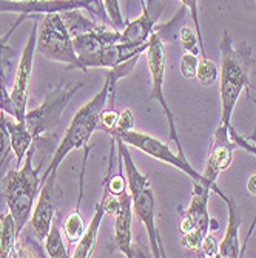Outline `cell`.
<instances>
[{
    "label": "cell",
    "instance_id": "cell-35",
    "mask_svg": "<svg viewBox=\"0 0 256 258\" xmlns=\"http://www.w3.org/2000/svg\"><path fill=\"white\" fill-rule=\"evenodd\" d=\"M27 17H28V16H27V14H22V17H20V20H19V22H17V23H16V25H14V27H13V28H11V30H10V31H8V33H7V34H5V37H0V45H7V40H8V37H10V36H11V33H13V31H14V28H16V27H17V25H19V23H20V22H22V20H25V19H27Z\"/></svg>",
    "mask_w": 256,
    "mask_h": 258
},
{
    "label": "cell",
    "instance_id": "cell-34",
    "mask_svg": "<svg viewBox=\"0 0 256 258\" xmlns=\"http://www.w3.org/2000/svg\"><path fill=\"white\" fill-rule=\"evenodd\" d=\"M247 192H248L250 195H254V197H256V173L251 175V176L248 178V181H247Z\"/></svg>",
    "mask_w": 256,
    "mask_h": 258
},
{
    "label": "cell",
    "instance_id": "cell-23",
    "mask_svg": "<svg viewBox=\"0 0 256 258\" xmlns=\"http://www.w3.org/2000/svg\"><path fill=\"white\" fill-rule=\"evenodd\" d=\"M219 75V70L216 67V63L207 57H202L198 63V70H196V79L201 85L204 87H210L216 82Z\"/></svg>",
    "mask_w": 256,
    "mask_h": 258
},
{
    "label": "cell",
    "instance_id": "cell-31",
    "mask_svg": "<svg viewBox=\"0 0 256 258\" xmlns=\"http://www.w3.org/2000/svg\"><path fill=\"white\" fill-rule=\"evenodd\" d=\"M130 130H134V116H133V111L130 108H124L119 113L118 124H116L114 130L110 135H113V133H124V132H130Z\"/></svg>",
    "mask_w": 256,
    "mask_h": 258
},
{
    "label": "cell",
    "instance_id": "cell-22",
    "mask_svg": "<svg viewBox=\"0 0 256 258\" xmlns=\"http://www.w3.org/2000/svg\"><path fill=\"white\" fill-rule=\"evenodd\" d=\"M45 250H46V256L51 258H66L68 250L63 244V238H62V229L59 227V224L54 221L50 232L46 233L45 237Z\"/></svg>",
    "mask_w": 256,
    "mask_h": 258
},
{
    "label": "cell",
    "instance_id": "cell-37",
    "mask_svg": "<svg viewBox=\"0 0 256 258\" xmlns=\"http://www.w3.org/2000/svg\"><path fill=\"white\" fill-rule=\"evenodd\" d=\"M13 2H20V0H13Z\"/></svg>",
    "mask_w": 256,
    "mask_h": 258
},
{
    "label": "cell",
    "instance_id": "cell-17",
    "mask_svg": "<svg viewBox=\"0 0 256 258\" xmlns=\"http://www.w3.org/2000/svg\"><path fill=\"white\" fill-rule=\"evenodd\" d=\"M154 17L148 13V7L144 2L142 14L136 17L131 22H127L125 27L121 31V43L127 45H145L150 39V36L154 33Z\"/></svg>",
    "mask_w": 256,
    "mask_h": 258
},
{
    "label": "cell",
    "instance_id": "cell-19",
    "mask_svg": "<svg viewBox=\"0 0 256 258\" xmlns=\"http://www.w3.org/2000/svg\"><path fill=\"white\" fill-rule=\"evenodd\" d=\"M105 209H104V204L102 201L96 206V212L91 218V223L88 224V227L85 229L83 235L80 237V240L76 243V247H74V252L71 256L74 258H88L93 255L95 252V247H96V243H98V233H99V227L102 224V220L105 217Z\"/></svg>",
    "mask_w": 256,
    "mask_h": 258
},
{
    "label": "cell",
    "instance_id": "cell-32",
    "mask_svg": "<svg viewBox=\"0 0 256 258\" xmlns=\"http://www.w3.org/2000/svg\"><path fill=\"white\" fill-rule=\"evenodd\" d=\"M201 252H202V256H205V258H213V256L219 255V241L216 240L215 235H212L210 232L204 237Z\"/></svg>",
    "mask_w": 256,
    "mask_h": 258
},
{
    "label": "cell",
    "instance_id": "cell-25",
    "mask_svg": "<svg viewBox=\"0 0 256 258\" xmlns=\"http://www.w3.org/2000/svg\"><path fill=\"white\" fill-rule=\"evenodd\" d=\"M178 39H179L181 46L185 50V53H192V54L198 56V51L201 50V46H198L199 39H198L196 31L190 30L189 27H182L178 33Z\"/></svg>",
    "mask_w": 256,
    "mask_h": 258
},
{
    "label": "cell",
    "instance_id": "cell-20",
    "mask_svg": "<svg viewBox=\"0 0 256 258\" xmlns=\"http://www.w3.org/2000/svg\"><path fill=\"white\" fill-rule=\"evenodd\" d=\"M17 238L19 233L16 229V221L10 210L0 215V256H19L17 252Z\"/></svg>",
    "mask_w": 256,
    "mask_h": 258
},
{
    "label": "cell",
    "instance_id": "cell-5",
    "mask_svg": "<svg viewBox=\"0 0 256 258\" xmlns=\"http://www.w3.org/2000/svg\"><path fill=\"white\" fill-rule=\"evenodd\" d=\"M36 51L50 60L68 65L71 70H80L83 73L87 72L74 51L73 37L60 13H48L43 16L37 33Z\"/></svg>",
    "mask_w": 256,
    "mask_h": 258
},
{
    "label": "cell",
    "instance_id": "cell-33",
    "mask_svg": "<svg viewBox=\"0 0 256 258\" xmlns=\"http://www.w3.org/2000/svg\"><path fill=\"white\" fill-rule=\"evenodd\" d=\"M0 111H5L11 116H14V105L11 101L10 93L7 91V87L0 81Z\"/></svg>",
    "mask_w": 256,
    "mask_h": 258
},
{
    "label": "cell",
    "instance_id": "cell-14",
    "mask_svg": "<svg viewBox=\"0 0 256 258\" xmlns=\"http://www.w3.org/2000/svg\"><path fill=\"white\" fill-rule=\"evenodd\" d=\"M98 0H0V13H20V14H48V13H66L73 10L87 8Z\"/></svg>",
    "mask_w": 256,
    "mask_h": 258
},
{
    "label": "cell",
    "instance_id": "cell-15",
    "mask_svg": "<svg viewBox=\"0 0 256 258\" xmlns=\"http://www.w3.org/2000/svg\"><path fill=\"white\" fill-rule=\"evenodd\" d=\"M114 241L127 258H133V243H131V224H133V204L131 195L127 190L118 197V207L114 210Z\"/></svg>",
    "mask_w": 256,
    "mask_h": 258
},
{
    "label": "cell",
    "instance_id": "cell-9",
    "mask_svg": "<svg viewBox=\"0 0 256 258\" xmlns=\"http://www.w3.org/2000/svg\"><path fill=\"white\" fill-rule=\"evenodd\" d=\"M71 37L74 51L85 68H98L99 57L108 46L121 43V31H110L96 22Z\"/></svg>",
    "mask_w": 256,
    "mask_h": 258
},
{
    "label": "cell",
    "instance_id": "cell-7",
    "mask_svg": "<svg viewBox=\"0 0 256 258\" xmlns=\"http://www.w3.org/2000/svg\"><path fill=\"white\" fill-rule=\"evenodd\" d=\"M147 62H148V70H150V78H151V93L150 99L157 101L164 111L167 122H168V130H170V139L175 141L178 146V153L181 156L184 155V149L181 144V139L175 125V116L168 107V102L165 99L164 93V79H165V48L162 37L157 33H153L148 39V46H147Z\"/></svg>",
    "mask_w": 256,
    "mask_h": 258
},
{
    "label": "cell",
    "instance_id": "cell-2",
    "mask_svg": "<svg viewBox=\"0 0 256 258\" xmlns=\"http://www.w3.org/2000/svg\"><path fill=\"white\" fill-rule=\"evenodd\" d=\"M221 68H219V95H221V125L230 127L236 102L242 90L250 93V72L253 67V50L247 42H235L225 30L221 37Z\"/></svg>",
    "mask_w": 256,
    "mask_h": 258
},
{
    "label": "cell",
    "instance_id": "cell-24",
    "mask_svg": "<svg viewBox=\"0 0 256 258\" xmlns=\"http://www.w3.org/2000/svg\"><path fill=\"white\" fill-rule=\"evenodd\" d=\"M11 150H13V147H11L10 132L7 127V113L0 111V170L4 169Z\"/></svg>",
    "mask_w": 256,
    "mask_h": 258
},
{
    "label": "cell",
    "instance_id": "cell-29",
    "mask_svg": "<svg viewBox=\"0 0 256 258\" xmlns=\"http://www.w3.org/2000/svg\"><path fill=\"white\" fill-rule=\"evenodd\" d=\"M198 63H199V59L196 54H192V53H185L181 59V63H179V70H181V75L185 78V79H195L196 78V70H198Z\"/></svg>",
    "mask_w": 256,
    "mask_h": 258
},
{
    "label": "cell",
    "instance_id": "cell-1",
    "mask_svg": "<svg viewBox=\"0 0 256 258\" xmlns=\"http://www.w3.org/2000/svg\"><path fill=\"white\" fill-rule=\"evenodd\" d=\"M137 59H139V56L108 70L107 76H105V82H104L102 88L99 90V93L91 101H88L82 108H79V111L74 114L71 122H69L62 141L59 143V146L54 152L53 161L50 162V166L46 167L45 173L40 176L42 184L51 173H57V169L62 164V161L73 150L88 147V143H90L93 133H95L99 127V119H101L102 111L105 110L107 105L114 104L118 82L121 79L127 78L133 72Z\"/></svg>",
    "mask_w": 256,
    "mask_h": 258
},
{
    "label": "cell",
    "instance_id": "cell-16",
    "mask_svg": "<svg viewBox=\"0 0 256 258\" xmlns=\"http://www.w3.org/2000/svg\"><path fill=\"white\" fill-rule=\"evenodd\" d=\"M228 209V223H227V232L219 241V255L222 258H238L242 256L241 244H239V229H241V212L236 201L228 197L225 201Z\"/></svg>",
    "mask_w": 256,
    "mask_h": 258
},
{
    "label": "cell",
    "instance_id": "cell-36",
    "mask_svg": "<svg viewBox=\"0 0 256 258\" xmlns=\"http://www.w3.org/2000/svg\"><path fill=\"white\" fill-rule=\"evenodd\" d=\"M4 34V30H2V27H0V36H2Z\"/></svg>",
    "mask_w": 256,
    "mask_h": 258
},
{
    "label": "cell",
    "instance_id": "cell-21",
    "mask_svg": "<svg viewBox=\"0 0 256 258\" xmlns=\"http://www.w3.org/2000/svg\"><path fill=\"white\" fill-rule=\"evenodd\" d=\"M83 192V190H82ZM82 192L79 195V203H77V207L73 210V212H69L68 217L65 218L63 224H62V233L65 235L66 241L69 243H77L80 240V237L83 235L85 232V221L82 218V214H80V201H82Z\"/></svg>",
    "mask_w": 256,
    "mask_h": 258
},
{
    "label": "cell",
    "instance_id": "cell-28",
    "mask_svg": "<svg viewBox=\"0 0 256 258\" xmlns=\"http://www.w3.org/2000/svg\"><path fill=\"white\" fill-rule=\"evenodd\" d=\"M118 118H119V113L113 108V104L107 105L105 110H104L102 114H101L98 130H102V132H105V133L110 135V133L114 130L116 124H118Z\"/></svg>",
    "mask_w": 256,
    "mask_h": 258
},
{
    "label": "cell",
    "instance_id": "cell-18",
    "mask_svg": "<svg viewBox=\"0 0 256 258\" xmlns=\"http://www.w3.org/2000/svg\"><path fill=\"white\" fill-rule=\"evenodd\" d=\"M7 127L10 132V138H11L13 152L17 158V167H20L30 150L31 143L34 141L33 135L30 133L25 121H17L14 116H11L8 113H7Z\"/></svg>",
    "mask_w": 256,
    "mask_h": 258
},
{
    "label": "cell",
    "instance_id": "cell-27",
    "mask_svg": "<svg viewBox=\"0 0 256 258\" xmlns=\"http://www.w3.org/2000/svg\"><path fill=\"white\" fill-rule=\"evenodd\" d=\"M179 2L184 5V8H187L190 11V17L195 23V31L198 34L199 39V46L202 50V57H207L205 54V48H204V39H202V30L199 25V10H198V0H179Z\"/></svg>",
    "mask_w": 256,
    "mask_h": 258
},
{
    "label": "cell",
    "instance_id": "cell-3",
    "mask_svg": "<svg viewBox=\"0 0 256 258\" xmlns=\"http://www.w3.org/2000/svg\"><path fill=\"white\" fill-rule=\"evenodd\" d=\"M116 141L118 146V153L122 158L124 172L127 176V185L128 192L131 195V204H133V214L136 218L141 221L147 230L151 255L156 258L165 256L164 247H162V240L159 235V230L156 227V200L154 194L151 190V184L147 175H144L137 169L136 162L133 161L131 153L128 152V147L124 141L118 136H111Z\"/></svg>",
    "mask_w": 256,
    "mask_h": 258
},
{
    "label": "cell",
    "instance_id": "cell-6",
    "mask_svg": "<svg viewBox=\"0 0 256 258\" xmlns=\"http://www.w3.org/2000/svg\"><path fill=\"white\" fill-rule=\"evenodd\" d=\"M82 87H83L82 82L79 84L60 82L54 88L46 91L45 101L42 102L40 107L30 111L27 110L25 124L30 133L33 135V139H40L46 135L53 133L59 127L66 105Z\"/></svg>",
    "mask_w": 256,
    "mask_h": 258
},
{
    "label": "cell",
    "instance_id": "cell-11",
    "mask_svg": "<svg viewBox=\"0 0 256 258\" xmlns=\"http://www.w3.org/2000/svg\"><path fill=\"white\" fill-rule=\"evenodd\" d=\"M37 45V23L30 33L27 45L23 46V51L20 54V60L17 65V72L14 78V84L11 88V101L14 105V118L17 121H25L28 98H30V84L33 75V63H34V53Z\"/></svg>",
    "mask_w": 256,
    "mask_h": 258
},
{
    "label": "cell",
    "instance_id": "cell-26",
    "mask_svg": "<svg viewBox=\"0 0 256 258\" xmlns=\"http://www.w3.org/2000/svg\"><path fill=\"white\" fill-rule=\"evenodd\" d=\"M102 7L105 8L111 23L118 28H124L125 27V20L122 17V11H121V7H119V0H102Z\"/></svg>",
    "mask_w": 256,
    "mask_h": 258
},
{
    "label": "cell",
    "instance_id": "cell-30",
    "mask_svg": "<svg viewBox=\"0 0 256 258\" xmlns=\"http://www.w3.org/2000/svg\"><path fill=\"white\" fill-rule=\"evenodd\" d=\"M228 132H230V138L235 141V144L238 149H242L245 150L247 153H251L253 156H256V135L253 139H248V138H242L233 127H228Z\"/></svg>",
    "mask_w": 256,
    "mask_h": 258
},
{
    "label": "cell",
    "instance_id": "cell-12",
    "mask_svg": "<svg viewBox=\"0 0 256 258\" xmlns=\"http://www.w3.org/2000/svg\"><path fill=\"white\" fill-rule=\"evenodd\" d=\"M59 200L60 190L57 187V173H51L40 187L39 198L31 215V227L39 240H45L46 233L50 232L54 223L56 207Z\"/></svg>",
    "mask_w": 256,
    "mask_h": 258
},
{
    "label": "cell",
    "instance_id": "cell-4",
    "mask_svg": "<svg viewBox=\"0 0 256 258\" xmlns=\"http://www.w3.org/2000/svg\"><path fill=\"white\" fill-rule=\"evenodd\" d=\"M34 150H28L25 161L22 167L14 170H8L7 176L4 178V195L8 206L10 214L16 221V229L20 235V232L31 218V212L34 209V200L40 192L42 178L39 176L40 167L33 166Z\"/></svg>",
    "mask_w": 256,
    "mask_h": 258
},
{
    "label": "cell",
    "instance_id": "cell-10",
    "mask_svg": "<svg viewBox=\"0 0 256 258\" xmlns=\"http://www.w3.org/2000/svg\"><path fill=\"white\" fill-rule=\"evenodd\" d=\"M235 149H238V147L235 144V141L230 138L228 127L219 124V127L215 132L213 143H212L210 152H208V156L205 161L204 172L201 175L204 176L205 182L212 187V190L224 201L228 198V195H225L219 189L218 184H216V179L224 170H227L231 166V162H233Z\"/></svg>",
    "mask_w": 256,
    "mask_h": 258
},
{
    "label": "cell",
    "instance_id": "cell-8",
    "mask_svg": "<svg viewBox=\"0 0 256 258\" xmlns=\"http://www.w3.org/2000/svg\"><path fill=\"white\" fill-rule=\"evenodd\" d=\"M111 136H118L121 138L125 144L141 150L142 153L160 161V162H165L168 166H173L176 169H179L181 172H184L187 176H190L192 181H198L202 184H207L204 176L201 173H198L192 166L190 162L185 159V156H181L179 153H173L172 149L168 147V144L160 143L159 139L142 133V132H136V130H130V132H124V133H113Z\"/></svg>",
    "mask_w": 256,
    "mask_h": 258
},
{
    "label": "cell",
    "instance_id": "cell-13",
    "mask_svg": "<svg viewBox=\"0 0 256 258\" xmlns=\"http://www.w3.org/2000/svg\"><path fill=\"white\" fill-rule=\"evenodd\" d=\"M192 200L187 210L181 217L179 230L181 233L199 232L202 235H207L210 232L212 221V217L208 214V198H210V194L213 190L208 184H202L198 181H192Z\"/></svg>",
    "mask_w": 256,
    "mask_h": 258
}]
</instances>
